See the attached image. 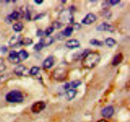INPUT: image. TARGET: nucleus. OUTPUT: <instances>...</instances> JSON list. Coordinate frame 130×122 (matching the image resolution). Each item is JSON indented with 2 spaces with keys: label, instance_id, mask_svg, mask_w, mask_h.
<instances>
[{
  "label": "nucleus",
  "instance_id": "obj_1",
  "mask_svg": "<svg viewBox=\"0 0 130 122\" xmlns=\"http://www.w3.org/2000/svg\"><path fill=\"white\" fill-rule=\"evenodd\" d=\"M100 62V55L96 52L89 53L83 59L82 65L86 68H93L98 65Z\"/></svg>",
  "mask_w": 130,
  "mask_h": 122
},
{
  "label": "nucleus",
  "instance_id": "obj_2",
  "mask_svg": "<svg viewBox=\"0 0 130 122\" xmlns=\"http://www.w3.org/2000/svg\"><path fill=\"white\" fill-rule=\"evenodd\" d=\"M6 100L10 103H20L24 101V96L20 91L13 90L6 95Z\"/></svg>",
  "mask_w": 130,
  "mask_h": 122
},
{
  "label": "nucleus",
  "instance_id": "obj_3",
  "mask_svg": "<svg viewBox=\"0 0 130 122\" xmlns=\"http://www.w3.org/2000/svg\"><path fill=\"white\" fill-rule=\"evenodd\" d=\"M60 18L61 20L67 24H73L74 22V18L72 13V11L70 10H63L60 13Z\"/></svg>",
  "mask_w": 130,
  "mask_h": 122
},
{
  "label": "nucleus",
  "instance_id": "obj_4",
  "mask_svg": "<svg viewBox=\"0 0 130 122\" xmlns=\"http://www.w3.org/2000/svg\"><path fill=\"white\" fill-rule=\"evenodd\" d=\"M67 76V71L63 68H57L53 72V78L58 81L64 80Z\"/></svg>",
  "mask_w": 130,
  "mask_h": 122
},
{
  "label": "nucleus",
  "instance_id": "obj_5",
  "mask_svg": "<svg viewBox=\"0 0 130 122\" xmlns=\"http://www.w3.org/2000/svg\"><path fill=\"white\" fill-rule=\"evenodd\" d=\"M46 108V104L44 101H37L32 105L30 110L33 113L38 114L44 110Z\"/></svg>",
  "mask_w": 130,
  "mask_h": 122
},
{
  "label": "nucleus",
  "instance_id": "obj_6",
  "mask_svg": "<svg viewBox=\"0 0 130 122\" xmlns=\"http://www.w3.org/2000/svg\"><path fill=\"white\" fill-rule=\"evenodd\" d=\"M14 73L17 76L22 77V76H27L29 74V71L27 69L25 66L20 65L15 67L14 69Z\"/></svg>",
  "mask_w": 130,
  "mask_h": 122
},
{
  "label": "nucleus",
  "instance_id": "obj_7",
  "mask_svg": "<svg viewBox=\"0 0 130 122\" xmlns=\"http://www.w3.org/2000/svg\"><path fill=\"white\" fill-rule=\"evenodd\" d=\"M96 30L98 31H107L110 32H113L115 30V28L113 25H110V24H107L106 22L102 23L101 24L98 25L96 28Z\"/></svg>",
  "mask_w": 130,
  "mask_h": 122
},
{
  "label": "nucleus",
  "instance_id": "obj_8",
  "mask_svg": "<svg viewBox=\"0 0 130 122\" xmlns=\"http://www.w3.org/2000/svg\"><path fill=\"white\" fill-rule=\"evenodd\" d=\"M102 116L104 118H109L112 117L114 113V108L112 106H108L107 107L104 108L102 110Z\"/></svg>",
  "mask_w": 130,
  "mask_h": 122
},
{
  "label": "nucleus",
  "instance_id": "obj_9",
  "mask_svg": "<svg viewBox=\"0 0 130 122\" xmlns=\"http://www.w3.org/2000/svg\"><path fill=\"white\" fill-rule=\"evenodd\" d=\"M23 38L22 37V35H13L9 41V45L11 48H15L18 46H20L21 45V40Z\"/></svg>",
  "mask_w": 130,
  "mask_h": 122
},
{
  "label": "nucleus",
  "instance_id": "obj_10",
  "mask_svg": "<svg viewBox=\"0 0 130 122\" xmlns=\"http://www.w3.org/2000/svg\"><path fill=\"white\" fill-rule=\"evenodd\" d=\"M96 20V16L95 14L92 13H90L87 14L85 18L83 19L82 23L85 25H90V24H93L95 22Z\"/></svg>",
  "mask_w": 130,
  "mask_h": 122
},
{
  "label": "nucleus",
  "instance_id": "obj_11",
  "mask_svg": "<svg viewBox=\"0 0 130 122\" xmlns=\"http://www.w3.org/2000/svg\"><path fill=\"white\" fill-rule=\"evenodd\" d=\"M8 59L11 63H13V64H17L20 62L19 54L15 51H11L10 52Z\"/></svg>",
  "mask_w": 130,
  "mask_h": 122
},
{
  "label": "nucleus",
  "instance_id": "obj_12",
  "mask_svg": "<svg viewBox=\"0 0 130 122\" xmlns=\"http://www.w3.org/2000/svg\"><path fill=\"white\" fill-rule=\"evenodd\" d=\"M66 46L70 49H75L80 47V42L75 39H70L67 40L66 43Z\"/></svg>",
  "mask_w": 130,
  "mask_h": 122
},
{
  "label": "nucleus",
  "instance_id": "obj_13",
  "mask_svg": "<svg viewBox=\"0 0 130 122\" xmlns=\"http://www.w3.org/2000/svg\"><path fill=\"white\" fill-rule=\"evenodd\" d=\"M54 62L55 61L53 57L52 56H50L44 60L43 63V67L46 69H49L53 67L54 65Z\"/></svg>",
  "mask_w": 130,
  "mask_h": 122
},
{
  "label": "nucleus",
  "instance_id": "obj_14",
  "mask_svg": "<svg viewBox=\"0 0 130 122\" xmlns=\"http://www.w3.org/2000/svg\"><path fill=\"white\" fill-rule=\"evenodd\" d=\"M39 42L42 43V44H43L44 48V47H47L48 46L51 45L54 42V39L51 36H46L44 37L41 38Z\"/></svg>",
  "mask_w": 130,
  "mask_h": 122
},
{
  "label": "nucleus",
  "instance_id": "obj_15",
  "mask_svg": "<svg viewBox=\"0 0 130 122\" xmlns=\"http://www.w3.org/2000/svg\"><path fill=\"white\" fill-rule=\"evenodd\" d=\"M123 55L122 54V53H118L113 58V60L112 62V65L114 67H116V66L121 64L122 63V62H123Z\"/></svg>",
  "mask_w": 130,
  "mask_h": 122
},
{
  "label": "nucleus",
  "instance_id": "obj_16",
  "mask_svg": "<svg viewBox=\"0 0 130 122\" xmlns=\"http://www.w3.org/2000/svg\"><path fill=\"white\" fill-rule=\"evenodd\" d=\"M19 16H20V14L18 11H14L11 13L10 15H9L8 16H7L6 18V23H8V24H11V22L13 20H17L18 18H19Z\"/></svg>",
  "mask_w": 130,
  "mask_h": 122
},
{
  "label": "nucleus",
  "instance_id": "obj_17",
  "mask_svg": "<svg viewBox=\"0 0 130 122\" xmlns=\"http://www.w3.org/2000/svg\"><path fill=\"white\" fill-rule=\"evenodd\" d=\"M77 94V91L74 89H69L66 92V98L68 101H71L73 99Z\"/></svg>",
  "mask_w": 130,
  "mask_h": 122
},
{
  "label": "nucleus",
  "instance_id": "obj_18",
  "mask_svg": "<svg viewBox=\"0 0 130 122\" xmlns=\"http://www.w3.org/2000/svg\"><path fill=\"white\" fill-rule=\"evenodd\" d=\"M74 31V29L72 26H68L63 30V31L61 32L62 35L63 37H68L71 36V34H72Z\"/></svg>",
  "mask_w": 130,
  "mask_h": 122
},
{
  "label": "nucleus",
  "instance_id": "obj_19",
  "mask_svg": "<svg viewBox=\"0 0 130 122\" xmlns=\"http://www.w3.org/2000/svg\"><path fill=\"white\" fill-rule=\"evenodd\" d=\"M18 54H19V58H20V62H22V61L26 59L29 56V53H28L25 50H24V49L20 50V51L18 53Z\"/></svg>",
  "mask_w": 130,
  "mask_h": 122
},
{
  "label": "nucleus",
  "instance_id": "obj_20",
  "mask_svg": "<svg viewBox=\"0 0 130 122\" xmlns=\"http://www.w3.org/2000/svg\"><path fill=\"white\" fill-rule=\"evenodd\" d=\"M23 29H24V25H23L22 23L20 22L15 23L13 25V30L15 32H17L22 31Z\"/></svg>",
  "mask_w": 130,
  "mask_h": 122
},
{
  "label": "nucleus",
  "instance_id": "obj_21",
  "mask_svg": "<svg viewBox=\"0 0 130 122\" xmlns=\"http://www.w3.org/2000/svg\"><path fill=\"white\" fill-rule=\"evenodd\" d=\"M105 43L107 46L112 48V47H113L116 44V40L114 39H113V38L109 37L107 38V39H105Z\"/></svg>",
  "mask_w": 130,
  "mask_h": 122
},
{
  "label": "nucleus",
  "instance_id": "obj_22",
  "mask_svg": "<svg viewBox=\"0 0 130 122\" xmlns=\"http://www.w3.org/2000/svg\"><path fill=\"white\" fill-rule=\"evenodd\" d=\"M90 44L93 46H102L104 43L101 40H99L97 39H93L90 40Z\"/></svg>",
  "mask_w": 130,
  "mask_h": 122
},
{
  "label": "nucleus",
  "instance_id": "obj_23",
  "mask_svg": "<svg viewBox=\"0 0 130 122\" xmlns=\"http://www.w3.org/2000/svg\"><path fill=\"white\" fill-rule=\"evenodd\" d=\"M32 40L30 38H24L21 40V45L29 46L32 44Z\"/></svg>",
  "mask_w": 130,
  "mask_h": 122
},
{
  "label": "nucleus",
  "instance_id": "obj_24",
  "mask_svg": "<svg viewBox=\"0 0 130 122\" xmlns=\"http://www.w3.org/2000/svg\"><path fill=\"white\" fill-rule=\"evenodd\" d=\"M39 71V68L38 67H33L29 70V74L32 76L36 75Z\"/></svg>",
  "mask_w": 130,
  "mask_h": 122
},
{
  "label": "nucleus",
  "instance_id": "obj_25",
  "mask_svg": "<svg viewBox=\"0 0 130 122\" xmlns=\"http://www.w3.org/2000/svg\"><path fill=\"white\" fill-rule=\"evenodd\" d=\"M63 26V24L61 23L60 22H58V21H55L52 24V27L55 29H60Z\"/></svg>",
  "mask_w": 130,
  "mask_h": 122
},
{
  "label": "nucleus",
  "instance_id": "obj_26",
  "mask_svg": "<svg viewBox=\"0 0 130 122\" xmlns=\"http://www.w3.org/2000/svg\"><path fill=\"white\" fill-rule=\"evenodd\" d=\"M81 84V81L79 80H76L74 81H72L71 82V83L70 84V86L72 87V88H76L78 86H79Z\"/></svg>",
  "mask_w": 130,
  "mask_h": 122
},
{
  "label": "nucleus",
  "instance_id": "obj_27",
  "mask_svg": "<svg viewBox=\"0 0 130 122\" xmlns=\"http://www.w3.org/2000/svg\"><path fill=\"white\" fill-rule=\"evenodd\" d=\"M43 48H44V46H43V45L42 44V43L39 42V43L35 44V46H34V49L35 51H39L41 50Z\"/></svg>",
  "mask_w": 130,
  "mask_h": 122
},
{
  "label": "nucleus",
  "instance_id": "obj_28",
  "mask_svg": "<svg viewBox=\"0 0 130 122\" xmlns=\"http://www.w3.org/2000/svg\"><path fill=\"white\" fill-rule=\"evenodd\" d=\"M53 30H54V29L52 27H49L46 29L45 31H44V34L46 35V36H50V35L53 32Z\"/></svg>",
  "mask_w": 130,
  "mask_h": 122
},
{
  "label": "nucleus",
  "instance_id": "obj_29",
  "mask_svg": "<svg viewBox=\"0 0 130 122\" xmlns=\"http://www.w3.org/2000/svg\"><path fill=\"white\" fill-rule=\"evenodd\" d=\"M104 16H105V17L107 18H110V17H111V13H110V11H108L107 10H104Z\"/></svg>",
  "mask_w": 130,
  "mask_h": 122
},
{
  "label": "nucleus",
  "instance_id": "obj_30",
  "mask_svg": "<svg viewBox=\"0 0 130 122\" xmlns=\"http://www.w3.org/2000/svg\"><path fill=\"white\" fill-rule=\"evenodd\" d=\"M119 3H120V0H110V1H109V3L111 5H113V6Z\"/></svg>",
  "mask_w": 130,
  "mask_h": 122
},
{
  "label": "nucleus",
  "instance_id": "obj_31",
  "mask_svg": "<svg viewBox=\"0 0 130 122\" xmlns=\"http://www.w3.org/2000/svg\"><path fill=\"white\" fill-rule=\"evenodd\" d=\"M44 15H45V14L44 13H40L39 14V15H36V16L34 17V20H39V19H41L42 18H43L44 16Z\"/></svg>",
  "mask_w": 130,
  "mask_h": 122
},
{
  "label": "nucleus",
  "instance_id": "obj_32",
  "mask_svg": "<svg viewBox=\"0 0 130 122\" xmlns=\"http://www.w3.org/2000/svg\"><path fill=\"white\" fill-rule=\"evenodd\" d=\"M44 34V31H43L42 30H38V32H37V35H38V36H39V37L43 36Z\"/></svg>",
  "mask_w": 130,
  "mask_h": 122
},
{
  "label": "nucleus",
  "instance_id": "obj_33",
  "mask_svg": "<svg viewBox=\"0 0 130 122\" xmlns=\"http://www.w3.org/2000/svg\"><path fill=\"white\" fill-rule=\"evenodd\" d=\"M34 3L36 4H38V5H40V4L43 3V0H34Z\"/></svg>",
  "mask_w": 130,
  "mask_h": 122
},
{
  "label": "nucleus",
  "instance_id": "obj_34",
  "mask_svg": "<svg viewBox=\"0 0 130 122\" xmlns=\"http://www.w3.org/2000/svg\"><path fill=\"white\" fill-rule=\"evenodd\" d=\"M70 87H71V86H70V84L69 83H67V84H66V85H65L64 89L66 90H69V89Z\"/></svg>",
  "mask_w": 130,
  "mask_h": 122
},
{
  "label": "nucleus",
  "instance_id": "obj_35",
  "mask_svg": "<svg viewBox=\"0 0 130 122\" xmlns=\"http://www.w3.org/2000/svg\"><path fill=\"white\" fill-rule=\"evenodd\" d=\"M1 51L2 53H5V52L7 51V48H6L5 46H3L1 48Z\"/></svg>",
  "mask_w": 130,
  "mask_h": 122
},
{
  "label": "nucleus",
  "instance_id": "obj_36",
  "mask_svg": "<svg viewBox=\"0 0 130 122\" xmlns=\"http://www.w3.org/2000/svg\"><path fill=\"white\" fill-rule=\"evenodd\" d=\"M96 122H108V121H107V120H104V119H102V120H99V121H96Z\"/></svg>",
  "mask_w": 130,
  "mask_h": 122
},
{
  "label": "nucleus",
  "instance_id": "obj_37",
  "mask_svg": "<svg viewBox=\"0 0 130 122\" xmlns=\"http://www.w3.org/2000/svg\"><path fill=\"white\" fill-rule=\"evenodd\" d=\"M62 1V2H63V3H66V1Z\"/></svg>",
  "mask_w": 130,
  "mask_h": 122
}]
</instances>
